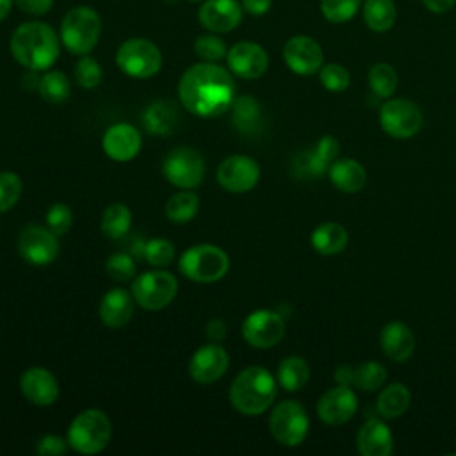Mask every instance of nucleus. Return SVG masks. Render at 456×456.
Returning a JSON list of instances; mask_svg holds the SVG:
<instances>
[{"mask_svg": "<svg viewBox=\"0 0 456 456\" xmlns=\"http://www.w3.org/2000/svg\"><path fill=\"white\" fill-rule=\"evenodd\" d=\"M178 98L185 110L200 118L224 114L235 100L232 71L216 62H198L185 69L178 84Z\"/></svg>", "mask_w": 456, "mask_h": 456, "instance_id": "1", "label": "nucleus"}, {"mask_svg": "<svg viewBox=\"0 0 456 456\" xmlns=\"http://www.w3.org/2000/svg\"><path fill=\"white\" fill-rule=\"evenodd\" d=\"M11 53L27 69H48L59 57L61 41L55 30L43 21L21 23L11 36Z\"/></svg>", "mask_w": 456, "mask_h": 456, "instance_id": "2", "label": "nucleus"}, {"mask_svg": "<svg viewBox=\"0 0 456 456\" xmlns=\"http://www.w3.org/2000/svg\"><path fill=\"white\" fill-rule=\"evenodd\" d=\"M276 378L258 365L242 369L230 385V403L242 415L264 413L276 397Z\"/></svg>", "mask_w": 456, "mask_h": 456, "instance_id": "3", "label": "nucleus"}, {"mask_svg": "<svg viewBox=\"0 0 456 456\" xmlns=\"http://www.w3.org/2000/svg\"><path fill=\"white\" fill-rule=\"evenodd\" d=\"M102 20L93 7L78 5L69 9L61 23V41L69 53L87 55L98 43Z\"/></svg>", "mask_w": 456, "mask_h": 456, "instance_id": "4", "label": "nucleus"}, {"mask_svg": "<svg viewBox=\"0 0 456 456\" xmlns=\"http://www.w3.org/2000/svg\"><path fill=\"white\" fill-rule=\"evenodd\" d=\"M110 440V420L96 408L80 411L68 428V444L80 454H96Z\"/></svg>", "mask_w": 456, "mask_h": 456, "instance_id": "5", "label": "nucleus"}, {"mask_svg": "<svg viewBox=\"0 0 456 456\" xmlns=\"http://www.w3.org/2000/svg\"><path fill=\"white\" fill-rule=\"evenodd\" d=\"M178 267L185 278L196 283H212L228 273L230 260L228 255L214 244H196L182 253Z\"/></svg>", "mask_w": 456, "mask_h": 456, "instance_id": "6", "label": "nucleus"}, {"mask_svg": "<svg viewBox=\"0 0 456 456\" xmlns=\"http://www.w3.org/2000/svg\"><path fill=\"white\" fill-rule=\"evenodd\" d=\"M118 68L134 78H150L162 68V53L155 43L142 37H132L119 45L116 52Z\"/></svg>", "mask_w": 456, "mask_h": 456, "instance_id": "7", "label": "nucleus"}, {"mask_svg": "<svg viewBox=\"0 0 456 456\" xmlns=\"http://www.w3.org/2000/svg\"><path fill=\"white\" fill-rule=\"evenodd\" d=\"M308 428L310 419L303 404L297 401H281L271 411L269 431L273 438L285 447H296L303 444L308 435Z\"/></svg>", "mask_w": 456, "mask_h": 456, "instance_id": "8", "label": "nucleus"}, {"mask_svg": "<svg viewBox=\"0 0 456 456\" xmlns=\"http://www.w3.org/2000/svg\"><path fill=\"white\" fill-rule=\"evenodd\" d=\"M422 110L408 98H387L379 109V125L394 139L413 137L422 128Z\"/></svg>", "mask_w": 456, "mask_h": 456, "instance_id": "9", "label": "nucleus"}, {"mask_svg": "<svg viewBox=\"0 0 456 456\" xmlns=\"http://www.w3.org/2000/svg\"><path fill=\"white\" fill-rule=\"evenodd\" d=\"M178 292L176 278L167 271H148L132 283V296L144 310H160L167 306Z\"/></svg>", "mask_w": 456, "mask_h": 456, "instance_id": "10", "label": "nucleus"}, {"mask_svg": "<svg viewBox=\"0 0 456 456\" xmlns=\"http://www.w3.org/2000/svg\"><path fill=\"white\" fill-rule=\"evenodd\" d=\"M162 173L175 187L194 189L205 178V160L200 151L180 146L167 153L162 164Z\"/></svg>", "mask_w": 456, "mask_h": 456, "instance_id": "11", "label": "nucleus"}, {"mask_svg": "<svg viewBox=\"0 0 456 456\" xmlns=\"http://www.w3.org/2000/svg\"><path fill=\"white\" fill-rule=\"evenodd\" d=\"M244 340L256 349H269L276 346L285 335V321L280 312L255 310L242 322Z\"/></svg>", "mask_w": 456, "mask_h": 456, "instance_id": "12", "label": "nucleus"}, {"mask_svg": "<svg viewBox=\"0 0 456 456\" xmlns=\"http://www.w3.org/2000/svg\"><path fill=\"white\" fill-rule=\"evenodd\" d=\"M216 178L228 192H248L260 180V166L248 155H230L217 166Z\"/></svg>", "mask_w": 456, "mask_h": 456, "instance_id": "13", "label": "nucleus"}, {"mask_svg": "<svg viewBox=\"0 0 456 456\" xmlns=\"http://www.w3.org/2000/svg\"><path fill=\"white\" fill-rule=\"evenodd\" d=\"M283 61L292 73L308 77L319 73L324 64V53L314 37L297 34L287 39L283 46Z\"/></svg>", "mask_w": 456, "mask_h": 456, "instance_id": "14", "label": "nucleus"}, {"mask_svg": "<svg viewBox=\"0 0 456 456\" xmlns=\"http://www.w3.org/2000/svg\"><path fill=\"white\" fill-rule=\"evenodd\" d=\"M20 256L34 265H46L59 255L57 235L48 226H27L18 237Z\"/></svg>", "mask_w": 456, "mask_h": 456, "instance_id": "15", "label": "nucleus"}, {"mask_svg": "<svg viewBox=\"0 0 456 456\" xmlns=\"http://www.w3.org/2000/svg\"><path fill=\"white\" fill-rule=\"evenodd\" d=\"M226 62L235 77L244 80H255L267 71L269 57L258 43L239 41L228 50Z\"/></svg>", "mask_w": 456, "mask_h": 456, "instance_id": "16", "label": "nucleus"}, {"mask_svg": "<svg viewBox=\"0 0 456 456\" xmlns=\"http://www.w3.org/2000/svg\"><path fill=\"white\" fill-rule=\"evenodd\" d=\"M358 399L353 387L337 385L326 390L317 401V417L328 426H340L353 419Z\"/></svg>", "mask_w": 456, "mask_h": 456, "instance_id": "17", "label": "nucleus"}, {"mask_svg": "<svg viewBox=\"0 0 456 456\" xmlns=\"http://www.w3.org/2000/svg\"><path fill=\"white\" fill-rule=\"evenodd\" d=\"M230 365L224 347L219 344H207L200 347L189 362V374L200 385H210L221 379Z\"/></svg>", "mask_w": 456, "mask_h": 456, "instance_id": "18", "label": "nucleus"}, {"mask_svg": "<svg viewBox=\"0 0 456 456\" xmlns=\"http://www.w3.org/2000/svg\"><path fill=\"white\" fill-rule=\"evenodd\" d=\"M242 5L237 0H203L198 20L208 32H230L242 21Z\"/></svg>", "mask_w": 456, "mask_h": 456, "instance_id": "19", "label": "nucleus"}, {"mask_svg": "<svg viewBox=\"0 0 456 456\" xmlns=\"http://www.w3.org/2000/svg\"><path fill=\"white\" fill-rule=\"evenodd\" d=\"M20 390L28 403L37 406H50L59 397V383L45 367L27 369L20 378Z\"/></svg>", "mask_w": 456, "mask_h": 456, "instance_id": "20", "label": "nucleus"}, {"mask_svg": "<svg viewBox=\"0 0 456 456\" xmlns=\"http://www.w3.org/2000/svg\"><path fill=\"white\" fill-rule=\"evenodd\" d=\"M102 148L112 160L128 162L141 150V134L128 123H116L105 130Z\"/></svg>", "mask_w": 456, "mask_h": 456, "instance_id": "21", "label": "nucleus"}, {"mask_svg": "<svg viewBox=\"0 0 456 456\" xmlns=\"http://www.w3.org/2000/svg\"><path fill=\"white\" fill-rule=\"evenodd\" d=\"M381 351L394 362H406L415 351V335L406 322L392 321L381 328Z\"/></svg>", "mask_w": 456, "mask_h": 456, "instance_id": "22", "label": "nucleus"}, {"mask_svg": "<svg viewBox=\"0 0 456 456\" xmlns=\"http://www.w3.org/2000/svg\"><path fill=\"white\" fill-rule=\"evenodd\" d=\"M356 447L362 456H388L394 451V436L387 422L369 419L356 435Z\"/></svg>", "mask_w": 456, "mask_h": 456, "instance_id": "23", "label": "nucleus"}, {"mask_svg": "<svg viewBox=\"0 0 456 456\" xmlns=\"http://www.w3.org/2000/svg\"><path fill=\"white\" fill-rule=\"evenodd\" d=\"M134 315V296L125 289L109 290L100 303V319L109 328L125 326Z\"/></svg>", "mask_w": 456, "mask_h": 456, "instance_id": "24", "label": "nucleus"}, {"mask_svg": "<svg viewBox=\"0 0 456 456\" xmlns=\"http://www.w3.org/2000/svg\"><path fill=\"white\" fill-rule=\"evenodd\" d=\"M328 176H330V182L335 185V189L347 194L362 191L367 182L365 167L354 159H347V157L335 159L330 164Z\"/></svg>", "mask_w": 456, "mask_h": 456, "instance_id": "25", "label": "nucleus"}, {"mask_svg": "<svg viewBox=\"0 0 456 456\" xmlns=\"http://www.w3.org/2000/svg\"><path fill=\"white\" fill-rule=\"evenodd\" d=\"M347 240H349L347 230L335 221L321 223L310 235L312 248L324 256H331L344 251L347 246Z\"/></svg>", "mask_w": 456, "mask_h": 456, "instance_id": "26", "label": "nucleus"}, {"mask_svg": "<svg viewBox=\"0 0 456 456\" xmlns=\"http://www.w3.org/2000/svg\"><path fill=\"white\" fill-rule=\"evenodd\" d=\"M362 16L372 32H388L397 20V9L394 0H363Z\"/></svg>", "mask_w": 456, "mask_h": 456, "instance_id": "27", "label": "nucleus"}, {"mask_svg": "<svg viewBox=\"0 0 456 456\" xmlns=\"http://www.w3.org/2000/svg\"><path fill=\"white\" fill-rule=\"evenodd\" d=\"M308 379H310V367L305 358L292 354L280 362L276 370V381L283 390L297 392L308 383Z\"/></svg>", "mask_w": 456, "mask_h": 456, "instance_id": "28", "label": "nucleus"}, {"mask_svg": "<svg viewBox=\"0 0 456 456\" xmlns=\"http://www.w3.org/2000/svg\"><path fill=\"white\" fill-rule=\"evenodd\" d=\"M232 123L242 134H253L262 125V109L260 103L249 96L242 94L232 103Z\"/></svg>", "mask_w": 456, "mask_h": 456, "instance_id": "29", "label": "nucleus"}, {"mask_svg": "<svg viewBox=\"0 0 456 456\" xmlns=\"http://www.w3.org/2000/svg\"><path fill=\"white\" fill-rule=\"evenodd\" d=\"M411 394L406 385L392 383L385 387L376 401V410L385 419H397L410 408Z\"/></svg>", "mask_w": 456, "mask_h": 456, "instance_id": "30", "label": "nucleus"}, {"mask_svg": "<svg viewBox=\"0 0 456 456\" xmlns=\"http://www.w3.org/2000/svg\"><path fill=\"white\" fill-rule=\"evenodd\" d=\"M176 114L178 112L173 103H169L166 100H157L150 107H146V110L142 114V123H144L146 130L151 134H157V135L171 134L178 121Z\"/></svg>", "mask_w": 456, "mask_h": 456, "instance_id": "31", "label": "nucleus"}, {"mask_svg": "<svg viewBox=\"0 0 456 456\" xmlns=\"http://www.w3.org/2000/svg\"><path fill=\"white\" fill-rule=\"evenodd\" d=\"M132 226V212L123 203H112L103 210L102 216V232L109 239L116 240L128 233Z\"/></svg>", "mask_w": 456, "mask_h": 456, "instance_id": "32", "label": "nucleus"}, {"mask_svg": "<svg viewBox=\"0 0 456 456\" xmlns=\"http://www.w3.org/2000/svg\"><path fill=\"white\" fill-rule=\"evenodd\" d=\"M367 82L370 91L378 96V98H392V94L397 89V71L394 69L392 64L388 62H376L370 66L369 73H367Z\"/></svg>", "mask_w": 456, "mask_h": 456, "instance_id": "33", "label": "nucleus"}, {"mask_svg": "<svg viewBox=\"0 0 456 456\" xmlns=\"http://www.w3.org/2000/svg\"><path fill=\"white\" fill-rule=\"evenodd\" d=\"M200 207L198 196L191 189H183L173 194L166 203V216L173 223H187L191 221Z\"/></svg>", "mask_w": 456, "mask_h": 456, "instance_id": "34", "label": "nucleus"}, {"mask_svg": "<svg viewBox=\"0 0 456 456\" xmlns=\"http://www.w3.org/2000/svg\"><path fill=\"white\" fill-rule=\"evenodd\" d=\"M387 381V369L379 362H362L354 367V378L353 387L363 390V392H374L379 390Z\"/></svg>", "mask_w": 456, "mask_h": 456, "instance_id": "35", "label": "nucleus"}, {"mask_svg": "<svg viewBox=\"0 0 456 456\" xmlns=\"http://www.w3.org/2000/svg\"><path fill=\"white\" fill-rule=\"evenodd\" d=\"M69 80L62 71H48L39 78V96L48 103H62L69 96Z\"/></svg>", "mask_w": 456, "mask_h": 456, "instance_id": "36", "label": "nucleus"}, {"mask_svg": "<svg viewBox=\"0 0 456 456\" xmlns=\"http://www.w3.org/2000/svg\"><path fill=\"white\" fill-rule=\"evenodd\" d=\"M362 4L363 0H321V14L330 23H347L358 14Z\"/></svg>", "mask_w": 456, "mask_h": 456, "instance_id": "37", "label": "nucleus"}, {"mask_svg": "<svg viewBox=\"0 0 456 456\" xmlns=\"http://www.w3.org/2000/svg\"><path fill=\"white\" fill-rule=\"evenodd\" d=\"M330 169V162L317 155L315 150H308L299 153L294 159L292 171L299 178H321Z\"/></svg>", "mask_w": 456, "mask_h": 456, "instance_id": "38", "label": "nucleus"}, {"mask_svg": "<svg viewBox=\"0 0 456 456\" xmlns=\"http://www.w3.org/2000/svg\"><path fill=\"white\" fill-rule=\"evenodd\" d=\"M142 256L146 258L148 264L155 267H164V265H169L171 260L175 258V246L169 239L155 237L144 242Z\"/></svg>", "mask_w": 456, "mask_h": 456, "instance_id": "39", "label": "nucleus"}, {"mask_svg": "<svg viewBox=\"0 0 456 456\" xmlns=\"http://www.w3.org/2000/svg\"><path fill=\"white\" fill-rule=\"evenodd\" d=\"M319 80L326 91L342 93L349 87L351 75L346 66L338 62H328V64H322V68L319 69Z\"/></svg>", "mask_w": 456, "mask_h": 456, "instance_id": "40", "label": "nucleus"}, {"mask_svg": "<svg viewBox=\"0 0 456 456\" xmlns=\"http://www.w3.org/2000/svg\"><path fill=\"white\" fill-rule=\"evenodd\" d=\"M194 52L205 62H217L223 57H226V53H228L224 41L219 36H216V32H208V34L200 36L194 41Z\"/></svg>", "mask_w": 456, "mask_h": 456, "instance_id": "41", "label": "nucleus"}, {"mask_svg": "<svg viewBox=\"0 0 456 456\" xmlns=\"http://www.w3.org/2000/svg\"><path fill=\"white\" fill-rule=\"evenodd\" d=\"M23 191L21 178L12 171H0V214L12 208Z\"/></svg>", "mask_w": 456, "mask_h": 456, "instance_id": "42", "label": "nucleus"}, {"mask_svg": "<svg viewBox=\"0 0 456 456\" xmlns=\"http://www.w3.org/2000/svg\"><path fill=\"white\" fill-rule=\"evenodd\" d=\"M75 80L84 89H93L102 82V68L96 59L82 55L75 64Z\"/></svg>", "mask_w": 456, "mask_h": 456, "instance_id": "43", "label": "nucleus"}, {"mask_svg": "<svg viewBox=\"0 0 456 456\" xmlns=\"http://www.w3.org/2000/svg\"><path fill=\"white\" fill-rule=\"evenodd\" d=\"M105 271L114 281H126L135 274V262L128 253H114L105 262Z\"/></svg>", "mask_w": 456, "mask_h": 456, "instance_id": "44", "label": "nucleus"}, {"mask_svg": "<svg viewBox=\"0 0 456 456\" xmlns=\"http://www.w3.org/2000/svg\"><path fill=\"white\" fill-rule=\"evenodd\" d=\"M71 224H73V212H71V208L68 205L55 203V205H52L48 208V212H46V226L57 237L68 233Z\"/></svg>", "mask_w": 456, "mask_h": 456, "instance_id": "45", "label": "nucleus"}, {"mask_svg": "<svg viewBox=\"0 0 456 456\" xmlns=\"http://www.w3.org/2000/svg\"><path fill=\"white\" fill-rule=\"evenodd\" d=\"M68 447H69L68 438L64 440L59 435H46L37 442L36 452L41 456H55V454H66Z\"/></svg>", "mask_w": 456, "mask_h": 456, "instance_id": "46", "label": "nucleus"}, {"mask_svg": "<svg viewBox=\"0 0 456 456\" xmlns=\"http://www.w3.org/2000/svg\"><path fill=\"white\" fill-rule=\"evenodd\" d=\"M314 150L317 151V155H321L324 160H328L331 164L338 157V153H340V142L333 135H322L317 141Z\"/></svg>", "mask_w": 456, "mask_h": 456, "instance_id": "47", "label": "nucleus"}, {"mask_svg": "<svg viewBox=\"0 0 456 456\" xmlns=\"http://www.w3.org/2000/svg\"><path fill=\"white\" fill-rule=\"evenodd\" d=\"M14 4L27 14H46L52 9L53 0H14Z\"/></svg>", "mask_w": 456, "mask_h": 456, "instance_id": "48", "label": "nucleus"}, {"mask_svg": "<svg viewBox=\"0 0 456 456\" xmlns=\"http://www.w3.org/2000/svg\"><path fill=\"white\" fill-rule=\"evenodd\" d=\"M240 5H242L244 12L251 14V16H262L271 9L273 0H242Z\"/></svg>", "mask_w": 456, "mask_h": 456, "instance_id": "49", "label": "nucleus"}, {"mask_svg": "<svg viewBox=\"0 0 456 456\" xmlns=\"http://www.w3.org/2000/svg\"><path fill=\"white\" fill-rule=\"evenodd\" d=\"M420 2L433 14H445L456 5V0H420Z\"/></svg>", "mask_w": 456, "mask_h": 456, "instance_id": "50", "label": "nucleus"}, {"mask_svg": "<svg viewBox=\"0 0 456 456\" xmlns=\"http://www.w3.org/2000/svg\"><path fill=\"white\" fill-rule=\"evenodd\" d=\"M226 335V324L221 319H214L207 324V337L212 342H219Z\"/></svg>", "mask_w": 456, "mask_h": 456, "instance_id": "51", "label": "nucleus"}, {"mask_svg": "<svg viewBox=\"0 0 456 456\" xmlns=\"http://www.w3.org/2000/svg\"><path fill=\"white\" fill-rule=\"evenodd\" d=\"M353 378H354V367L353 365H338L335 370V381L337 385H347L353 387Z\"/></svg>", "mask_w": 456, "mask_h": 456, "instance_id": "52", "label": "nucleus"}, {"mask_svg": "<svg viewBox=\"0 0 456 456\" xmlns=\"http://www.w3.org/2000/svg\"><path fill=\"white\" fill-rule=\"evenodd\" d=\"M12 0H0V21L9 14Z\"/></svg>", "mask_w": 456, "mask_h": 456, "instance_id": "53", "label": "nucleus"}, {"mask_svg": "<svg viewBox=\"0 0 456 456\" xmlns=\"http://www.w3.org/2000/svg\"><path fill=\"white\" fill-rule=\"evenodd\" d=\"M189 2H192V4H198V2H203V0H189Z\"/></svg>", "mask_w": 456, "mask_h": 456, "instance_id": "54", "label": "nucleus"}]
</instances>
